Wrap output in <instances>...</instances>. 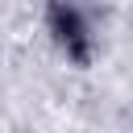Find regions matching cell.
Here are the masks:
<instances>
[{
  "label": "cell",
  "instance_id": "cell-1",
  "mask_svg": "<svg viewBox=\"0 0 133 133\" xmlns=\"http://www.w3.org/2000/svg\"><path fill=\"white\" fill-rule=\"evenodd\" d=\"M42 25H46L50 46H54L71 66L83 71V66L96 62V50H100L96 25H91V17H87V8H83L79 0H46Z\"/></svg>",
  "mask_w": 133,
  "mask_h": 133
}]
</instances>
